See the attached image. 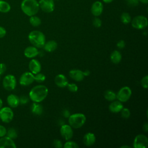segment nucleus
<instances>
[{"instance_id": "dca6fc26", "label": "nucleus", "mask_w": 148, "mask_h": 148, "mask_svg": "<svg viewBox=\"0 0 148 148\" xmlns=\"http://www.w3.org/2000/svg\"><path fill=\"white\" fill-rule=\"evenodd\" d=\"M69 75L71 78L76 82L82 81L84 78L83 71L79 69H73L69 71Z\"/></svg>"}, {"instance_id": "a878e982", "label": "nucleus", "mask_w": 148, "mask_h": 148, "mask_svg": "<svg viewBox=\"0 0 148 148\" xmlns=\"http://www.w3.org/2000/svg\"><path fill=\"white\" fill-rule=\"evenodd\" d=\"M105 98L109 101H113L116 98V94L112 90H107L104 94Z\"/></svg>"}, {"instance_id": "2eb2a0df", "label": "nucleus", "mask_w": 148, "mask_h": 148, "mask_svg": "<svg viewBox=\"0 0 148 148\" xmlns=\"http://www.w3.org/2000/svg\"><path fill=\"white\" fill-rule=\"evenodd\" d=\"M28 67L30 72L33 74H36L41 71L40 63L35 59H32L29 61Z\"/></svg>"}, {"instance_id": "c9c22d12", "label": "nucleus", "mask_w": 148, "mask_h": 148, "mask_svg": "<svg viewBox=\"0 0 148 148\" xmlns=\"http://www.w3.org/2000/svg\"><path fill=\"white\" fill-rule=\"evenodd\" d=\"M127 4L132 7H135L139 4V0H125Z\"/></svg>"}, {"instance_id": "aec40b11", "label": "nucleus", "mask_w": 148, "mask_h": 148, "mask_svg": "<svg viewBox=\"0 0 148 148\" xmlns=\"http://www.w3.org/2000/svg\"><path fill=\"white\" fill-rule=\"evenodd\" d=\"M123 108V105L121 102L119 101H113L109 105V110L114 113L120 112V111Z\"/></svg>"}, {"instance_id": "a211bd4d", "label": "nucleus", "mask_w": 148, "mask_h": 148, "mask_svg": "<svg viewBox=\"0 0 148 148\" xmlns=\"http://www.w3.org/2000/svg\"><path fill=\"white\" fill-rule=\"evenodd\" d=\"M24 54L26 57L32 58L38 56L39 54V51L37 47L35 46H28L25 49Z\"/></svg>"}, {"instance_id": "09e8293b", "label": "nucleus", "mask_w": 148, "mask_h": 148, "mask_svg": "<svg viewBox=\"0 0 148 148\" xmlns=\"http://www.w3.org/2000/svg\"><path fill=\"white\" fill-rule=\"evenodd\" d=\"M2 105H3V102L2 99L0 98V109L2 108Z\"/></svg>"}, {"instance_id": "37998d69", "label": "nucleus", "mask_w": 148, "mask_h": 148, "mask_svg": "<svg viewBox=\"0 0 148 148\" xmlns=\"http://www.w3.org/2000/svg\"><path fill=\"white\" fill-rule=\"evenodd\" d=\"M143 130L145 131V132H147V130H148V124L147 123H146L143 124Z\"/></svg>"}, {"instance_id": "c03bdc74", "label": "nucleus", "mask_w": 148, "mask_h": 148, "mask_svg": "<svg viewBox=\"0 0 148 148\" xmlns=\"http://www.w3.org/2000/svg\"><path fill=\"white\" fill-rule=\"evenodd\" d=\"M83 74H84V76H89V75H90V72L89 70L87 69V70H86V71H84L83 72Z\"/></svg>"}, {"instance_id": "393cba45", "label": "nucleus", "mask_w": 148, "mask_h": 148, "mask_svg": "<svg viewBox=\"0 0 148 148\" xmlns=\"http://www.w3.org/2000/svg\"><path fill=\"white\" fill-rule=\"evenodd\" d=\"M11 9L10 4L3 0H0V12L3 13H8Z\"/></svg>"}, {"instance_id": "ea45409f", "label": "nucleus", "mask_w": 148, "mask_h": 148, "mask_svg": "<svg viewBox=\"0 0 148 148\" xmlns=\"http://www.w3.org/2000/svg\"><path fill=\"white\" fill-rule=\"evenodd\" d=\"M6 70V66L3 63H0V75H3Z\"/></svg>"}, {"instance_id": "c756f323", "label": "nucleus", "mask_w": 148, "mask_h": 148, "mask_svg": "<svg viewBox=\"0 0 148 148\" xmlns=\"http://www.w3.org/2000/svg\"><path fill=\"white\" fill-rule=\"evenodd\" d=\"M34 79L36 82L38 83H42L45 80L46 76L44 74L39 72L35 74V75H34Z\"/></svg>"}, {"instance_id": "a19ab883", "label": "nucleus", "mask_w": 148, "mask_h": 148, "mask_svg": "<svg viewBox=\"0 0 148 148\" xmlns=\"http://www.w3.org/2000/svg\"><path fill=\"white\" fill-rule=\"evenodd\" d=\"M125 43L123 40H120L117 43V46L119 49H123L125 47Z\"/></svg>"}, {"instance_id": "423d86ee", "label": "nucleus", "mask_w": 148, "mask_h": 148, "mask_svg": "<svg viewBox=\"0 0 148 148\" xmlns=\"http://www.w3.org/2000/svg\"><path fill=\"white\" fill-rule=\"evenodd\" d=\"M17 81L14 76L12 75H7L5 76L2 80V85L3 88L8 91H12L14 90L16 86Z\"/></svg>"}, {"instance_id": "412c9836", "label": "nucleus", "mask_w": 148, "mask_h": 148, "mask_svg": "<svg viewBox=\"0 0 148 148\" xmlns=\"http://www.w3.org/2000/svg\"><path fill=\"white\" fill-rule=\"evenodd\" d=\"M7 102L11 108H16L20 104L19 97L14 94H10L7 97Z\"/></svg>"}, {"instance_id": "f8f14e48", "label": "nucleus", "mask_w": 148, "mask_h": 148, "mask_svg": "<svg viewBox=\"0 0 148 148\" xmlns=\"http://www.w3.org/2000/svg\"><path fill=\"white\" fill-rule=\"evenodd\" d=\"M60 134L65 140H69L73 137V131L72 128L69 125L64 124L60 128Z\"/></svg>"}, {"instance_id": "a18cd8bd", "label": "nucleus", "mask_w": 148, "mask_h": 148, "mask_svg": "<svg viewBox=\"0 0 148 148\" xmlns=\"http://www.w3.org/2000/svg\"><path fill=\"white\" fill-rule=\"evenodd\" d=\"M64 116H65V117H69L70 116V114L68 112V111L65 110V111L64 112Z\"/></svg>"}, {"instance_id": "473e14b6", "label": "nucleus", "mask_w": 148, "mask_h": 148, "mask_svg": "<svg viewBox=\"0 0 148 148\" xmlns=\"http://www.w3.org/2000/svg\"><path fill=\"white\" fill-rule=\"evenodd\" d=\"M66 87H67V88L68 89V90H69L71 92H76L78 90L77 86L74 83H68Z\"/></svg>"}, {"instance_id": "e433bc0d", "label": "nucleus", "mask_w": 148, "mask_h": 148, "mask_svg": "<svg viewBox=\"0 0 148 148\" xmlns=\"http://www.w3.org/2000/svg\"><path fill=\"white\" fill-rule=\"evenodd\" d=\"M20 99V103L21 104H26L28 102V98L25 95H22L19 98Z\"/></svg>"}, {"instance_id": "bb28decb", "label": "nucleus", "mask_w": 148, "mask_h": 148, "mask_svg": "<svg viewBox=\"0 0 148 148\" xmlns=\"http://www.w3.org/2000/svg\"><path fill=\"white\" fill-rule=\"evenodd\" d=\"M29 20L31 25L33 27H38L42 23L40 18L35 15L30 16Z\"/></svg>"}, {"instance_id": "0eeeda50", "label": "nucleus", "mask_w": 148, "mask_h": 148, "mask_svg": "<svg viewBox=\"0 0 148 148\" xmlns=\"http://www.w3.org/2000/svg\"><path fill=\"white\" fill-rule=\"evenodd\" d=\"M132 94L131 88L128 86H124L120 88L116 94V98L121 102H125L129 100Z\"/></svg>"}, {"instance_id": "7ed1b4c3", "label": "nucleus", "mask_w": 148, "mask_h": 148, "mask_svg": "<svg viewBox=\"0 0 148 148\" xmlns=\"http://www.w3.org/2000/svg\"><path fill=\"white\" fill-rule=\"evenodd\" d=\"M28 38L31 43L37 48L43 47L46 42L45 35L43 32L38 30L31 31L29 34Z\"/></svg>"}, {"instance_id": "58836bf2", "label": "nucleus", "mask_w": 148, "mask_h": 148, "mask_svg": "<svg viewBox=\"0 0 148 148\" xmlns=\"http://www.w3.org/2000/svg\"><path fill=\"white\" fill-rule=\"evenodd\" d=\"M6 132H7L6 128L4 126L0 125V138L5 136L6 134Z\"/></svg>"}, {"instance_id": "39448f33", "label": "nucleus", "mask_w": 148, "mask_h": 148, "mask_svg": "<svg viewBox=\"0 0 148 148\" xmlns=\"http://www.w3.org/2000/svg\"><path fill=\"white\" fill-rule=\"evenodd\" d=\"M131 21L132 27L138 29H144L148 24L147 18L142 15L136 16Z\"/></svg>"}, {"instance_id": "c85d7f7f", "label": "nucleus", "mask_w": 148, "mask_h": 148, "mask_svg": "<svg viewBox=\"0 0 148 148\" xmlns=\"http://www.w3.org/2000/svg\"><path fill=\"white\" fill-rule=\"evenodd\" d=\"M6 135L12 139H16L17 137V132L14 128H10L6 132Z\"/></svg>"}, {"instance_id": "4c0bfd02", "label": "nucleus", "mask_w": 148, "mask_h": 148, "mask_svg": "<svg viewBox=\"0 0 148 148\" xmlns=\"http://www.w3.org/2000/svg\"><path fill=\"white\" fill-rule=\"evenodd\" d=\"M53 146L56 148H61L62 147V143L60 140L55 139L53 142Z\"/></svg>"}, {"instance_id": "7c9ffc66", "label": "nucleus", "mask_w": 148, "mask_h": 148, "mask_svg": "<svg viewBox=\"0 0 148 148\" xmlns=\"http://www.w3.org/2000/svg\"><path fill=\"white\" fill-rule=\"evenodd\" d=\"M64 148H77L79 147V145L73 141L67 140V142L64 145Z\"/></svg>"}, {"instance_id": "b1692460", "label": "nucleus", "mask_w": 148, "mask_h": 148, "mask_svg": "<svg viewBox=\"0 0 148 148\" xmlns=\"http://www.w3.org/2000/svg\"><path fill=\"white\" fill-rule=\"evenodd\" d=\"M110 58L111 61L113 63L115 64H117L121 60V54L120 51L117 50H114L111 53Z\"/></svg>"}, {"instance_id": "3c124183", "label": "nucleus", "mask_w": 148, "mask_h": 148, "mask_svg": "<svg viewBox=\"0 0 148 148\" xmlns=\"http://www.w3.org/2000/svg\"><path fill=\"white\" fill-rule=\"evenodd\" d=\"M1 75H0V79H1Z\"/></svg>"}, {"instance_id": "ddd939ff", "label": "nucleus", "mask_w": 148, "mask_h": 148, "mask_svg": "<svg viewBox=\"0 0 148 148\" xmlns=\"http://www.w3.org/2000/svg\"><path fill=\"white\" fill-rule=\"evenodd\" d=\"M16 145L13 139L4 136L0 138V148H16Z\"/></svg>"}, {"instance_id": "4be33fe9", "label": "nucleus", "mask_w": 148, "mask_h": 148, "mask_svg": "<svg viewBox=\"0 0 148 148\" xmlns=\"http://www.w3.org/2000/svg\"><path fill=\"white\" fill-rule=\"evenodd\" d=\"M43 47L47 52H53L57 49V43L55 40H49L45 42Z\"/></svg>"}, {"instance_id": "f03ea898", "label": "nucleus", "mask_w": 148, "mask_h": 148, "mask_svg": "<svg viewBox=\"0 0 148 148\" xmlns=\"http://www.w3.org/2000/svg\"><path fill=\"white\" fill-rule=\"evenodd\" d=\"M20 6L22 12L29 17L37 14L39 10L37 0H23Z\"/></svg>"}, {"instance_id": "20e7f679", "label": "nucleus", "mask_w": 148, "mask_h": 148, "mask_svg": "<svg viewBox=\"0 0 148 148\" xmlns=\"http://www.w3.org/2000/svg\"><path fill=\"white\" fill-rule=\"evenodd\" d=\"M86 121V117L83 113H75L69 116L68 123L72 128H79L82 127Z\"/></svg>"}, {"instance_id": "6e6552de", "label": "nucleus", "mask_w": 148, "mask_h": 148, "mask_svg": "<svg viewBox=\"0 0 148 148\" xmlns=\"http://www.w3.org/2000/svg\"><path fill=\"white\" fill-rule=\"evenodd\" d=\"M14 113L9 107H3L0 109V119L5 123H10L13 119Z\"/></svg>"}, {"instance_id": "9d476101", "label": "nucleus", "mask_w": 148, "mask_h": 148, "mask_svg": "<svg viewBox=\"0 0 148 148\" xmlns=\"http://www.w3.org/2000/svg\"><path fill=\"white\" fill-rule=\"evenodd\" d=\"M148 146V139L146 136L139 134L134 139L133 147L134 148H146Z\"/></svg>"}, {"instance_id": "4468645a", "label": "nucleus", "mask_w": 148, "mask_h": 148, "mask_svg": "<svg viewBox=\"0 0 148 148\" xmlns=\"http://www.w3.org/2000/svg\"><path fill=\"white\" fill-rule=\"evenodd\" d=\"M103 10V4L101 1H95L91 5V12L95 17H98L100 16Z\"/></svg>"}, {"instance_id": "72a5a7b5", "label": "nucleus", "mask_w": 148, "mask_h": 148, "mask_svg": "<svg viewBox=\"0 0 148 148\" xmlns=\"http://www.w3.org/2000/svg\"><path fill=\"white\" fill-rule=\"evenodd\" d=\"M92 24L93 25L96 27V28H99L101 27V26L102 25V21L101 20L97 17H95L94 19H93V21H92Z\"/></svg>"}, {"instance_id": "6ab92c4d", "label": "nucleus", "mask_w": 148, "mask_h": 148, "mask_svg": "<svg viewBox=\"0 0 148 148\" xmlns=\"http://www.w3.org/2000/svg\"><path fill=\"white\" fill-rule=\"evenodd\" d=\"M96 140L95 135L92 132H88L83 137V143L86 146H91L93 145Z\"/></svg>"}, {"instance_id": "cd10ccee", "label": "nucleus", "mask_w": 148, "mask_h": 148, "mask_svg": "<svg viewBox=\"0 0 148 148\" xmlns=\"http://www.w3.org/2000/svg\"><path fill=\"white\" fill-rule=\"evenodd\" d=\"M120 19L121 22L124 24H127L130 23L131 21V16L127 12H123L120 16Z\"/></svg>"}, {"instance_id": "1a4fd4ad", "label": "nucleus", "mask_w": 148, "mask_h": 148, "mask_svg": "<svg viewBox=\"0 0 148 148\" xmlns=\"http://www.w3.org/2000/svg\"><path fill=\"white\" fill-rule=\"evenodd\" d=\"M39 9L45 13H51L54 10V0H39Z\"/></svg>"}, {"instance_id": "9b49d317", "label": "nucleus", "mask_w": 148, "mask_h": 148, "mask_svg": "<svg viewBox=\"0 0 148 148\" xmlns=\"http://www.w3.org/2000/svg\"><path fill=\"white\" fill-rule=\"evenodd\" d=\"M34 81V75L31 72H25L23 73L19 79L20 84L23 86H29Z\"/></svg>"}, {"instance_id": "2f4dec72", "label": "nucleus", "mask_w": 148, "mask_h": 148, "mask_svg": "<svg viewBox=\"0 0 148 148\" xmlns=\"http://www.w3.org/2000/svg\"><path fill=\"white\" fill-rule=\"evenodd\" d=\"M120 112H121V117H123L124 119H128V117H130L131 113H130V110L128 108H123Z\"/></svg>"}, {"instance_id": "79ce46f5", "label": "nucleus", "mask_w": 148, "mask_h": 148, "mask_svg": "<svg viewBox=\"0 0 148 148\" xmlns=\"http://www.w3.org/2000/svg\"><path fill=\"white\" fill-rule=\"evenodd\" d=\"M6 34V31L5 28L0 26V38H3Z\"/></svg>"}, {"instance_id": "f257e3e1", "label": "nucleus", "mask_w": 148, "mask_h": 148, "mask_svg": "<svg viewBox=\"0 0 148 148\" xmlns=\"http://www.w3.org/2000/svg\"><path fill=\"white\" fill-rule=\"evenodd\" d=\"M48 89L46 86L42 84L34 87L29 92V97L34 102L39 103L47 96Z\"/></svg>"}, {"instance_id": "f704fd0d", "label": "nucleus", "mask_w": 148, "mask_h": 148, "mask_svg": "<svg viewBox=\"0 0 148 148\" xmlns=\"http://www.w3.org/2000/svg\"><path fill=\"white\" fill-rule=\"evenodd\" d=\"M141 85L144 88H147L148 87V76L146 75L141 80Z\"/></svg>"}, {"instance_id": "49530a36", "label": "nucleus", "mask_w": 148, "mask_h": 148, "mask_svg": "<svg viewBox=\"0 0 148 148\" xmlns=\"http://www.w3.org/2000/svg\"><path fill=\"white\" fill-rule=\"evenodd\" d=\"M139 2L144 4H147L148 3V0H139Z\"/></svg>"}, {"instance_id": "de8ad7c7", "label": "nucleus", "mask_w": 148, "mask_h": 148, "mask_svg": "<svg viewBox=\"0 0 148 148\" xmlns=\"http://www.w3.org/2000/svg\"><path fill=\"white\" fill-rule=\"evenodd\" d=\"M103 2L106 3H111L113 0H102Z\"/></svg>"}, {"instance_id": "f3484780", "label": "nucleus", "mask_w": 148, "mask_h": 148, "mask_svg": "<svg viewBox=\"0 0 148 148\" xmlns=\"http://www.w3.org/2000/svg\"><path fill=\"white\" fill-rule=\"evenodd\" d=\"M54 83L58 87L64 88L66 87L68 84V80L65 75L58 74L54 78Z\"/></svg>"}, {"instance_id": "8fccbe9b", "label": "nucleus", "mask_w": 148, "mask_h": 148, "mask_svg": "<svg viewBox=\"0 0 148 148\" xmlns=\"http://www.w3.org/2000/svg\"><path fill=\"white\" fill-rule=\"evenodd\" d=\"M125 147L130 148V146H121V148H125Z\"/></svg>"}, {"instance_id": "5701e85b", "label": "nucleus", "mask_w": 148, "mask_h": 148, "mask_svg": "<svg viewBox=\"0 0 148 148\" xmlns=\"http://www.w3.org/2000/svg\"><path fill=\"white\" fill-rule=\"evenodd\" d=\"M43 109L41 105L38 102H34L31 106V112L35 115H40L43 113Z\"/></svg>"}]
</instances>
